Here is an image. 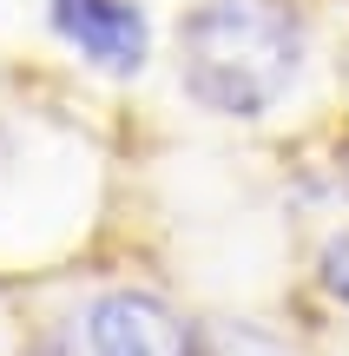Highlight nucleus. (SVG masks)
I'll list each match as a JSON object with an SVG mask.
<instances>
[{"mask_svg": "<svg viewBox=\"0 0 349 356\" xmlns=\"http://www.w3.org/2000/svg\"><path fill=\"white\" fill-rule=\"evenodd\" d=\"M303 73V13L290 0H198L178 20V79L218 119L277 113Z\"/></svg>", "mask_w": 349, "mask_h": 356, "instance_id": "f257e3e1", "label": "nucleus"}, {"mask_svg": "<svg viewBox=\"0 0 349 356\" xmlns=\"http://www.w3.org/2000/svg\"><path fill=\"white\" fill-rule=\"evenodd\" d=\"M53 33L99 73H139L152 53V20L139 0H53Z\"/></svg>", "mask_w": 349, "mask_h": 356, "instance_id": "7ed1b4c3", "label": "nucleus"}, {"mask_svg": "<svg viewBox=\"0 0 349 356\" xmlns=\"http://www.w3.org/2000/svg\"><path fill=\"white\" fill-rule=\"evenodd\" d=\"M323 291L337 297V304H349V231H337V238L323 244Z\"/></svg>", "mask_w": 349, "mask_h": 356, "instance_id": "20e7f679", "label": "nucleus"}, {"mask_svg": "<svg viewBox=\"0 0 349 356\" xmlns=\"http://www.w3.org/2000/svg\"><path fill=\"white\" fill-rule=\"evenodd\" d=\"M86 356H198V337L165 297L105 291L86 310Z\"/></svg>", "mask_w": 349, "mask_h": 356, "instance_id": "f03ea898", "label": "nucleus"}]
</instances>
